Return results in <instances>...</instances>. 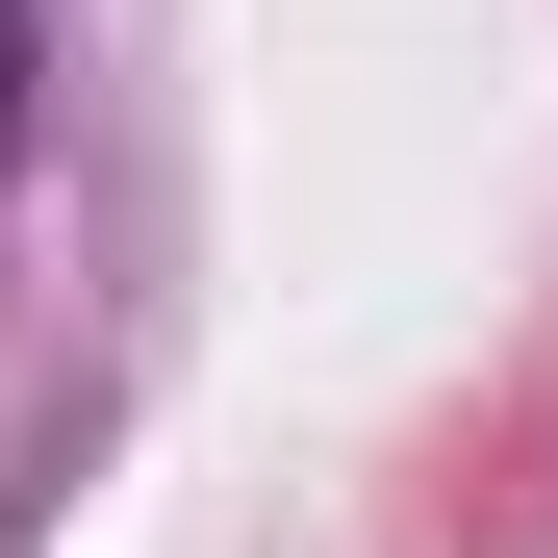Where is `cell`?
Masks as SVG:
<instances>
[{
	"mask_svg": "<svg viewBox=\"0 0 558 558\" xmlns=\"http://www.w3.org/2000/svg\"><path fill=\"white\" fill-rule=\"evenodd\" d=\"M26 76H51V26H26V0H0V153H26Z\"/></svg>",
	"mask_w": 558,
	"mask_h": 558,
	"instance_id": "1",
	"label": "cell"
}]
</instances>
